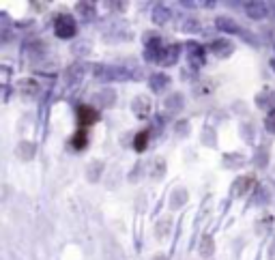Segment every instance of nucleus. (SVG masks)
I'll return each instance as SVG.
<instances>
[{
    "label": "nucleus",
    "instance_id": "1",
    "mask_svg": "<svg viewBox=\"0 0 275 260\" xmlns=\"http://www.w3.org/2000/svg\"><path fill=\"white\" fill-rule=\"evenodd\" d=\"M54 32L58 34L61 39H69L75 34V20L71 15H58L56 22H54Z\"/></svg>",
    "mask_w": 275,
    "mask_h": 260
},
{
    "label": "nucleus",
    "instance_id": "2",
    "mask_svg": "<svg viewBox=\"0 0 275 260\" xmlns=\"http://www.w3.org/2000/svg\"><path fill=\"white\" fill-rule=\"evenodd\" d=\"M97 121H99V112L95 108H91V105H80L78 108V123L82 129H89Z\"/></svg>",
    "mask_w": 275,
    "mask_h": 260
},
{
    "label": "nucleus",
    "instance_id": "3",
    "mask_svg": "<svg viewBox=\"0 0 275 260\" xmlns=\"http://www.w3.org/2000/svg\"><path fill=\"white\" fill-rule=\"evenodd\" d=\"M69 144L73 146L75 151H82V149H86V144H89V133H86V129H78V131H75V135L71 140H69Z\"/></svg>",
    "mask_w": 275,
    "mask_h": 260
},
{
    "label": "nucleus",
    "instance_id": "4",
    "mask_svg": "<svg viewBox=\"0 0 275 260\" xmlns=\"http://www.w3.org/2000/svg\"><path fill=\"white\" fill-rule=\"evenodd\" d=\"M177 56H179V45H168V47H163L161 50L159 63L161 65H172L174 61H177Z\"/></svg>",
    "mask_w": 275,
    "mask_h": 260
},
{
    "label": "nucleus",
    "instance_id": "5",
    "mask_svg": "<svg viewBox=\"0 0 275 260\" xmlns=\"http://www.w3.org/2000/svg\"><path fill=\"white\" fill-rule=\"evenodd\" d=\"M133 108H136V114H138L140 118H144V116H149L151 103H149V99H144V97H138L136 101H133Z\"/></svg>",
    "mask_w": 275,
    "mask_h": 260
},
{
    "label": "nucleus",
    "instance_id": "6",
    "mask_svg": "<svg viewBox=\"0 0 275 260\" xmlns=\"http://www.w3.org/2000/svg\"><path fill=\"white\" fill-rule=\"evenodd\" d=\"M211 50L215 52V54H219V56H226V54H230L232 52V45L228 43V41H213V43H211Z\"/></svg>",
    "mask_w": 275,
    "mask_h": 260
},
{
    "label": "nucleus",
    "instance_id": "7",
    "mask_svg": "<svg viewBox=\"0 0 275 260\" xmlns=\"http://www.w3.org/2000/svg\"><path fill=\"white\" fill-rule=\"evenodd\" d=\"M149 131H140L136 138H133V149L136 151H144L146 149V144H149Z\"/></svg>",
    "mask_w": 275,
    "mask_h": 260
},
{
    "label": "nucleus",
    "instance_id": "8",
    "mask_svg": "<svg viewBox=\"0 0 275 260\" xmlns=\"http://www.w3.org/2000/svg\"><path fill=\"white\" fill-rule=\"evenodd\" d=\"M247 13L256 20V17H265L267 9H265V4H262V2H258V4H256V2H249V4H247Z\"/></svg>",
    "mask_w": 275,
    "mask_h": 260
},
{
    "label": "nucleus",
    "instance_id": "9",
    "mask_svg": "<svg viewBox=\"0 0 275 260\" xmlns=\"http://www.w3.org/2000/svg\"><path fill=\"white\" fill-rule=\"evenodd\" d=\"M254 185V176H245V179L241 183H237V187H235V194H245L247 189Z\"/></svg>",
    "mask_w": 275,
    "mask_h": 260
},
{
    "label": "nucleus",
    "instance_id": "10",
    "mask_svg": "<svg viewBox=\"0 0 275 260\" xmlns=\"http://www.w3.org/2000/svg\"><path fill=\"white\" fill-rule=\"evenodd\" d=\"M34 155V144H31V142H22L20 146V157L22 159H31Z\"/></svg>",
    "mask_w": 275,
    "mask_h": 260
},
{
    "label": "nucleus",
    "instance_id": "11",
    "mask_svg": "<svg viewBox=\"0 0 275 260\" xmlns=\"http://www.w3.org/2000/svg\"><path fill=\"white\" fill-rule=\"evenodd\" d=\"M166 108H170V110H181V108H183V97L174 93L172 97L166 101Z\"/></svg>",
    "mask_w": 275,
    "mask_h": 260
},
{
    "label": "nucleus",
    "instance_id": "12",
    "mask_svg": "<svg viewBox=\"0 0 275 260\" xmlns=\"http://www.w3.org/2000/svg\"><path fill=\"white\" fill-rule=\"evenodd\" d=\"M153 20H155V24L166 22V20H168V9H166V7H157L155 13H153Z\"/></svg>",
    "mask_w": 275,
    "mask_h": 260
},
{
    "label": "nucleus",
    "instance_id": "13",
    "mask_svg": "<svg viewBox=\"0 0 275 260\" xmlns=\"http://www.w3.org/2000/svg\"><path fill=\"white\" fill-rule=\"evenodd\" d=\"M200 252L204 254V256H211V254H213V239H211V236H204V239H202Z\"/></svg>",
    "mask_w": 275,
    "mask_h": 260
},
{
    "label": "nucleus",
    "instance_id": "14",
    "mask_svg": "<svg viewBox=\"0 0 275 260\" xmlns=\"http://www.w3.org/2000/svg\"><path fill=\"white\" fill-rule=\"evenodd\" d=\"M157 168L153 165V168H151V174H153V179H161L163 176V170H166V165H163V159H157Z\"/></svg>",
    "mask_w": 275,
    "mask_h": 260
},
{
    "label": "nucleus",
    "instance_id": "15",
    "mask_svg": "<svg viewBox=\"0 0 275 260\" xmlns=\"http://www.w3.org/2000/svg\"><path fill=\"white\" fill-rule=\"evenodd\" d=\"M191 52H194L191 61H194L196 67H200V65H202V47L200 45H191Z\"/></svg>",
    "mask_w": 275,
    "mask_h": 260
},
{
    "label": "nucleus",
    "instance_id": "16",
    "mask_svg": "<svg viewBox=\"0 0 275 260\" xmlns=\"http://www.w3.org/2000/svg\"><path fill=\"white\" fill-rule=\"evenodd\" d=\"M166 82H168V78H166V75H155V78L151 80V86H153L155 91H159L161 86H166Z\"/></svg>",
    "mask_w": 275,
    "mask_h": 260
},
{
    "label": "nucleus",
    "instance_id": "17",
    "mask_svg": "<svg viewBox=\"0 0 275 260\" xmlns=\"http://www.w3.org/2000/svg\"><path fill=\"white\" fill-rule=\"evenodd\" d=\"M20 86L24 88L26 93H37V82H34V80H24Z\"/></svg>",
    "mask_w": 275,
    "mask_h": 260
},
{
    "label": "nucleus",
    "instance_id": "18",
    "mask_svg": "<svg viewBox=\"0 0 275 260\" xmlns=\"http://www.w3.org/2000/svg\"><path fill=\"white\" fill-rule=\"evenodd\" d=\"M183 202H185V192H183V189H181V192H177V198H174L170 204H172V209H177V206H181Z\"/></svg>",
    "mask_w": 275,
    "mask_h": 260
},
{
    "label": "nucleus",
    "instance_id": "19",
    "mask_svg": "<svg viewBox=\"0 0 275 260\" xmlns=\"http://www.w3.org/2000/svg\"><path fill=\"white\" fill-rule=\"evenodd\" d=\"M265 125H267V129H269V131H271V133H275V112H273V114H269V116H267Z\"/></svg>",
    "mask_w": 275,
    "mask_h": 260
},
{
    "label": "nucleus",
    "instance_id": "20",
    "mask_svg": "<svg viewBox=\"0 0 275 260\" xmlns=\"http://www.w3.org/2000/svg\"><path fill=\"white\" fill-rule=\"evenodd\" d=\"M273 69H275V61H273Z\"/></svg>",
    "mask_w": 275,
    "mask_h": 260
}]
</instances>
